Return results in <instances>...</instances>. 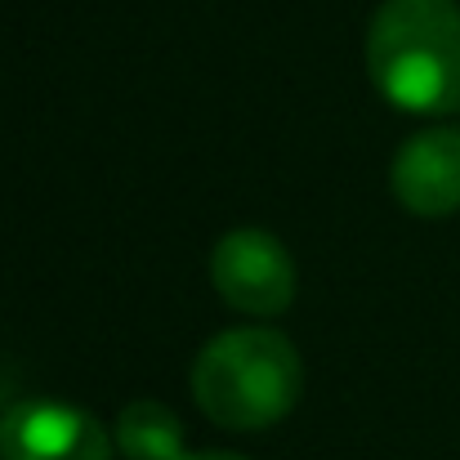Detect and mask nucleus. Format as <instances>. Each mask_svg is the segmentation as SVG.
<instances>
[{"mask_svg": "<svg viewBox=\"0 0 460 460\" xmlns=\"http://www.w3.org/2000/svg\"><path fill=\"white\" fill-rule=\"evenodd\" d=\"M183 460H246L237 452H197V456H183Z\"/></svg>", "mask_w": 460, "mask_h": 460, "instance_id": "0eeeda50", "label": "nucleus"}, {"mask_svg": "<svg viewBox=\"0 0 460 460\" xmlns=\"http://www.w3.org/2000/svg\"><path fill=\"white\" fill-rule=\"evenodd\" d=\"M117 447L126 460H183V425L165 402H130L117 416Z\"/></svg>", "mask_w": 460, "mask_h": 460, "instance_id": "423d86ee", "label": "nucleus"}, {"mask_svg": "<svg viewBox=\"0 0 460 460\" xmlns=\"http://www.w3.org/2000/svg\"><path fill=\"white\" fill-rule=\"evenodd\" d=\"M0 456L4 460H112V434L94 420V411L27 398L0 416Z\"/></svg>", "mask_w": 460, "mask_h": 460, "instance_id": "20e7f679", "label": "nucleus"}, {"mask_svg": "<svg viewBox=\"0 0 460 460\" xmlns=\"http://www.w3.org/2000/svg\"><path fill=\"white\" fill-rule=\"evenodd\" d=\"M305 389V362L282 331H219L192 362V398L224 429H269L287 420Z\"/></svg>", "mask_w": 460, "mask_h": 460, "instance_id": "f03ea898", "label": "nucleus"}, {"mask_svg": "<svg viewBox=\"0 0 460 460\" xmlns=\"http://www.w3.org/2000/svg\"><path fill=\"white\" fill-rule=\"evenodd\" d=\"M210 282L219 300L246 317H278L296 300V260L264 228L224 233L210 251Z\"/></svg>", "mask_w": 460, "mask_h": 460, "instance_id": "7ed1b4c3", "label": "nucleus"}, {"mask_svg": "<svg viewBox=\"0 0 460 460\" xmlns=\"http://www.w3.org/2000/svg\"><path fill=\"white\" fill-rule=\"evenodd\" d=\"M394 201L420 219H447L460 210V126L411 135L389 165Z\"/></svg>", "mask_w": 460, "mask_h": 460, "instance_id": "39448f33", "label": "nucleus"}, {"mask_svg": "<svg viewBox=\"0 0 460 460\" xmlns=\"http://www.w3.org/2000/svg\"><path fill=\"white\" fill-rule=\"evenodd\" d=\"M367 76L380 99L411 117L460 112V4L385 0L367 27Z\"/></svg>", "mask_w": 460, "mask_h": 460, "instance_id": "f257e3e1", "label": "nucleus"}]
</instances>
